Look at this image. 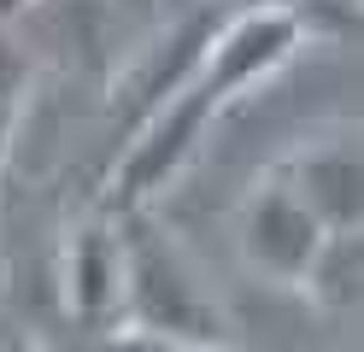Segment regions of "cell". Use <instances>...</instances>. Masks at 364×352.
<instances>
[{
  "label": "cell",
  "mask_w": 364,
  "mask_h": 352,
  "mask_svg": "<svg viewBox=\"0 0 364 352\" xmlns=\"http://www.w3.org/2000/svg\"><path fill=\"white\" fill-rule=\"evenodd\" d=\"M118 247H124V288L118 305L135 335H159V341H194V346H218V305L194 288L188 265L176 258L171 241L141 223V211H118Z\"/></svg>",
  "instance_id": "cell-1"
},
{
  "label": "cell",
  "mask_w": 364,
  "mask_h": 352,
  "mask_svg": "<svg viewBox=\"0 0 364 352\" xmlns=\"http://www.w3.org/2000/svg\"><path fill=\"white\" fill-rule=\"evenodd\" d=\"M6 352H41V346H30V341H12V346H6Z\"/></svg>",
  "instance_id": "cell-9"
},
{
  "label": "cell",
  "mask_w": 364,
  "mask_h": 352,
  "mask_svg": "<svg viewBox=\"0 0 364 352\" xmlns=\"http://www.w3.org/2000/svg\"><path fill=\"white\" fill-rule=\"evenodd\" d=\"M323 223L311 218V206L294 194L288 182L264 188V194H253V206H247V223H241V247L247 258L277 276V282H300L306 265L317 258V247H323Z\"/></svg>",
  "instance_id": "cell-2"
},
{
  "label": "cell",
  "mask_w": 364,
  "mask_h": 352,
  "mask_svg": "<svg viewBox=\"0 0 364 352\" xmlns=\"http://www.w3.org/2000/svg\"><path fill=\"white\" fill-rule=\"evenodd\" d=\"M36 6H41V0H0V23L12 30V23L24 18V12H36Z\"/></svg>",
  "instance_id": "cell-8"
},
{
  "label": "cell",
  "mask_w": 364,
  "mask_h": 352,
  "mask_svg": "<svg viewBox=\"0 0 364 352\" xmlns=\"http://www.w3.org/2000/svg\"><path fill=\"white\" fill-rule=\"evenodd\" d=\"M30 53L6 36V23H0V159H6L12 135H18V117H24V100H30Z\"/></svg>",
  "instance_id": "cell-6"
},
{
  "label": "cell",
  "mask_w": 364,
  "mask_h": 352,
  "mask_svg": "<svg viewBox=\"0 0 364 352\" xmlns=\"http://www.w3.org/2000/svg\"><path fill=\"white\" fill-rule=\"evenodd\" d=\"M300 288H311L323 305H335V311H353L358 305V229H329L323 247H317V258L306 265Z\"/></svg>",
  "instance_id": "cell-5"
},
{
  "label": "cell",
  "mask_w": 364,
  "mask_h": 352,
  "mask_svg": "<svg viewBox=\"0 0 364 352\" xmlns=\"http://www.w3.org/2000/svg\"><path fill=\"white\" fill-rule=\"evenodd\" d=\"M118 288H124V247H118V223H88L77 229L71 252H65V299L82 323H106L118 311Z\"/></svg>",
  "instance_id": "cell-3"
},
{
  "label": "cell",
  "mask_w": 364,
  "mask_h": 352,
  "mask_svg": "<svg viewBox=\"0 0 364 352\" xmlns=\"http://www.w3.org/2000/svg\"><path fill=\"white\" fill-rule=\"evenodd\" d=\"M294 194L323 229H358V147H323L294 164Z\"/></svg>",
  "instance_id": "cell-4"
},
{
  "label": "cell",
  "mask_w": 364,
  "mask_h": 352,
  "mask_svg": "<svg viewBox=\"0 0 364 352\" xmlns=\"http://www.w3.org/2000/svg\"><path fill=\"white\" fill-rule=\"evenodd\" d=\"M106 352H223V346H194V341H159V335H118Z\"/></svg>",
  "instance_id": "cell-7"
}]
</instances>
